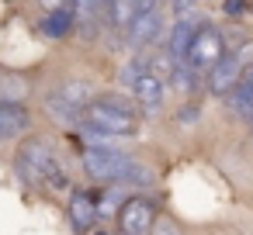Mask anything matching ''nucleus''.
<instances>
[{
    "mask_svg": "<svg viewBox=\"0 0 253 235\" xmlns=\"http://www.w3.org/2000/svg\"><path fill=\"white\" fill-rule=\"evenodd\" d=\"M70 4H73V0H42L45 11H70Z\"/></svg>",
    "mask_w": 253,
    "mask_h": 235,
    "instance_id": "obj_17",
    "label": "nucleus"
},
{
    "mask_svg": "<svg viewBox=\"0 0 253 235\" xmlns=\"http://www.w3.org/2000/svg\"><path fill=\"white\" fill-rule=\"evenodd\" d=\"M229 104H232V111H236L239 118H246V114L253 111V63L243 69L239 83L232 87V94H229Z\"/></svg>",
    "mask_w": 253,
    "mask_h": 235,
    "instance_id": "obj_11",
    "label": "nucleus"
},
{
    "mask_svg": "<svg viewBox=\"0 0 253 235\" xmlns=\"http://www.w3.org/2000/svg\"><path fill=\"white\" fill-rule=\"evenodd\" d=\"M56 94H59L63 101H70L73 107H80V111H84V107H87V104L94 101L90 87H87V83H80V80H70V83H63V87H59Z\"/></svg>",
    "mask_w": 253,
    "mask_h": 235,
    "instance_id": "obj_14",
    "label": "nucleus"
},
{
    "mask_svg": "<svg viewBox=\"0 0 253 235\" xmlns=\"http://www.w3.org/2000/svg\"><path fill=\"white\" fill-rule=\"evenodd\" d=\"M104 7H108V18H111V25L118 32H128L132 18L139 14L135 11V0H104Z\"/></svg>",
    "mask_w": 253,
    "mask_h": 235,
    "instance_id": "obj_13",
    "label": "nucleus"
},
{
    "mask_svg": "<svg viewBox=\"0 0 253 235\" xmlns=\"http://www.w3.org/2000/svg\"><path fill=\"white\" fill-rule=\"evenodd\" d=\"M160 28H163V18H160V11H139L135 18H132V25H128V42L135 45V49H146V45H153L156 38H160Z\"/></svg>",
    "mask_w": 253,
    "mask_h": 235,
    "instance_id": "obj_9",
    "label": "nucleus"
},
{
    "mask_svg": "<svg viewBox=\"0 0 253 235\" xmlns=\"http://www.w3.org/2000/svg\"><path fill=\"white\" fill-rule=\"evenodd\" d=\"M32 125V111L18 101H0V142L21 138Z\"/></svg>",
    "mask_w": 253,
    "mask_h": 235,
    "instance_id": "obj_8",
    "label": "nucleus"
},
{
    "mask_svg": "<svg viewBox=\"0 0 253 235\" xmlns=\"http://www.w3.org/2000/svg\"><path fill=\"white\" fill-rule=\"evenodd\" d=\"M222 59H225V38L218 35V28H211V25L194 28V38H191V49H187L184 66L194 69V73H208Z\"/></svg>",
    "mask_w": 253,
    "mask_h": 235,
    "instance_id": "obj_4",
    "label": "nucleus"
},
{
    "mask_svg": "<svg viewBox=\"0 0 253 235\" xmlns=\"http://www.w3.org/2000/svg\"><path fill=\"white\" fill-rule=\"evenodd\" d=\"M243 121H246V125H250V132H253V111H250V114H246Z\"/></svg>",
    "mask_w": 253,
    "mask_h": 235,
    "instance_id": "obj_19",
    "label": "nucleus"
},
{
    "mask_svg": "<svg viewBox=\"0 0 253 235\" xmlns=\"http://www.w3.org/2000/svg\"><path fill=\"white\" fill-rule=\"evenodd\" d=\"M191 38H194V25L191 21H177L170 38H167V56L173 63H184L187 59V49H191Z\"/></svg>",
    "mask_w": 253,
    "mask_h": 235,
    "instance_id": "obj_12",
    "label": "nucleus"
},
{
    "mask_svg": "<svg viewBox=\"0 0 253 235\" xmlns=\"http://www.w3.org/2000/svg\"><path fill=\"white\" fill-rule=\"evenodd\" d=\"M243 69H246V52H239V56L225 52V59L215 63V66L205 73V76H208V80H205V83H208V94H211V97H229L232 87L239 83Z\"/></svg>",
    "mask_w": 253,
    "mask_h": 235,
    "instance_id": "obj_6",
    "label": "nucleus"
},
{
    "mask_svg": "<svg viewBox=\"0 0 253 235\" xmlns=\"http://www.w3.org/2000/svg\"><path fill=\"white\" fill-rule=\"evenodd\" d=\"M18 173L25 183H45V187H66V173L56 159V149L45 138H28L18 149Z\"/></svg>",
    "mask_w": 253,
    "mask_h": 235,
    "instance_id": "obj_2",
    "label": "nucleus"
},
{
    "mask_svg": "<svg viewBox=\"0 0 253 235\" xmlns=\"http://www.w3.org/2000/svg\"><path fill=\"white\" fill-rule=\"evenodd\" d=\"M156 228V207L146 197H128L118 211V232L122 235H153Z\"/></svg>",
    "mask_w": 253,
    "mask_h": 235,
    "instance_id": "obj_5",
    "label": "nucleus"
},
{
    "mask_svg": "<svg viewBox=\"0 0 253 235\" xmlns=\"http://www.w3.org/2000/svg\"><path fill=\"white\" fill-rule=\"evenodd\" d=\"M84 128L97 132V135H139V114L111 97H94L87 107H84Z\"/></svg>",
    "mask_w": 253,
    "mask_h": 235,
    "instance_id": "obj_3",
    "label": "nucleus"
},
{
    "mask_svg": "<svg viewBox=\"0 0 253 235\" xmlns=\"http://www.w3.org/2000/svg\"><path fill=\"white\" fill-rule=\"evenodd\" d=\"M97 201L90 197V194H84V190H73V197H70V221H73V228L77 232H90L94 228V221H97Z\"/></svg>",
    "mask_w": 253,
    "mask_h": 235,
    "instance_id": "obj_10",
    "label": "nucleus"
},
{
    "mask_svg": "<svg viewBox=\"0 0 253 235\" xmlns=\"http://www.w3.org/2000/svg\"><path fill=\"white\" fill-rule=\"evenodd\" d=\"M70 25H73V14H70V11H49L45 21H42L45 35H52V38H63V35L70 32Z\"/></svg>",
    "mask_w": 253,
    "mask_h": 235,
    "instance_id": "obj_15",
    "label": "nucleus"
},
{
    "mask_svg": "<svg viewBox=\"0 0 253 235\" xmlns=\"http://www.w3.org/2000/svg\"><path fill=\"white\" fill-rule=\"evenodd\" d=\"M135 11H160V0H135Z\"/></svg>",
    "mask_w": 253,
    "mask_h": 235,
    "instance_id": "obj_18",
    "label": "nucleus"
},
{
    "mask_svg": "<svg viewBox=\"0 0 253 235\" xmlns=\"http://www.w3.org/2000/svg\"><path fill=\"white\" fill-rule=\"evenodd\" d=\"M198 7H201V0H173V14H177L180 21H187Z\"/></svg>",
    "mask_w": 253,
    "mask_h": 235,
    "instance_id": "obj_16",
    "label": "nucleus"
},
{
    "mask_svg": "<svg viewBox=\"0 0 253 235\" xmlns=\"http://www.w3.org/2000/svg\"><path fill=\"white\" fill-rule=\"evenodd\" d=\"M84 166L94 180H104V183H153V173L135 163L128 152H118V149H108V145H90L84 149Z\"/></svg>",
    "mask_w": 253,
    "mask_h": 235,
    "instance_id": "obj_1",
    "label": "nucleus"
},
{
    "mask_svg": "<svg viewBox=\"0 0 253 235\" xmlns=\"http://www.w3.org/2000/svg\"><path fill=\"white\" fill-rule=\"evenodd\" d=\"M163 94H167V87H163V80L156 76V73H149L146 66H139V73H132V97H135V104L142 107V111H160L163 107Z\"/></svg>",
    "mask_w": 253,
    "mask_h": 235,
    "instance_id": "obj_7",
    "label": "nucleus"
}]
</instances>
